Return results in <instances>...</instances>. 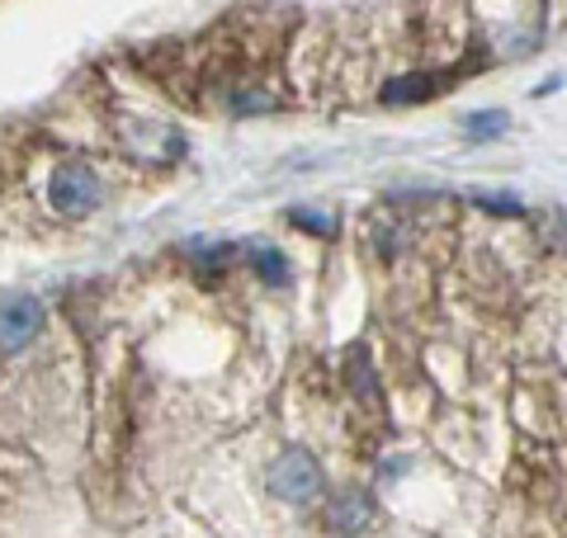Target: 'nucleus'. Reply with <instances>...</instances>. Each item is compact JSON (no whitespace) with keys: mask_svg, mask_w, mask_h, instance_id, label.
<instances>
[{"mask_svg":"<svg viewBox=\"0 0 567 538\" xmlns=\"http://www.w3.org/2000/svg\"><path fill=\"white\" fill-rule=\"evenodd\" d=\"M464 128H468L473 142H492V137H502L511 128V114L506 110H483V114H473Z\"/></svg>","mask_w":567,"mask_h":538,"instance_id":"423d86ee","label":"nucleus"},{"mask_svg":"<svg viewBox=\"0 0 567 538\" xmlns=\"http://www.w3.org/2000/svg\"><path fill=\"white\" fill-rule=\"evenodd\" d=\"M48 204L62 218H85L100 204V175L91 166H58L48 179Z\"/></svg>","mask_w":567,"mask_h":538,"instance_id":"f03ea898","label":"nucleus"},{"mask_svg":"<svg viewBox=\"0 0 567 538\" xmlns=\"http://www.w3.org/2000/svg\"><path fill=\"white\" fill-rule=\"evenodd\" d=\"M431 95H435V76H431V71H406V76L383 81V90H379L383 104H421Z\"/></svg>","mask_w":567,"mask_h":538,"instance_id":"20e7f679","label":"nucleus"},{"mask_svg":"<svg viewBox=\"0 0 567 538\" xmlns=\"http://www.w3.org/2000/svg\"><path fill=\"white\" fill-rule=\"evenodd\" d=\"M473 204H483V208H492V213H525L516 199H492V194H473Z\"/></svg>","mask_w":567,"mask_h":538,"instance_id":"1a4fd4ad","label":"nucleus"},{"mask_svg":"<svg viewBox=\"0 0 567 538\" xmlns=\"http://www.w3.org/2000/svg\"><path fill=\"white\" fill-rule=\"evenodd\" d=\"M369 500L360 492H346L341 500H331V529H341V534H354V529H364L369 525Z\"/></svg>","mask_w":567,"mask_h":538,"instance_id":"39448f33","label":"nucleus"},{"mask_svg":"<svg viewBox=\"0 0 567 538\" xmlns=\"http://www.w3.org/2000/svg\"><path fill=\"white\" fill-rule=\"evenodd\" d=\"M256 275L265 279V283H284V275H289V269H284V256L279 250H256Z\"/></svg>","mask_w":567,"mask_h":538,"instance_id":"0eeeda50","label":"nucleus"},{"mask_svg":"<svg viewBox=\"0 0 567 538\" xmlns=\"http://www.w3.org/2000/svg\"><path fill=\"white\" fill-rule=\"evenodd\" d=\"M289 218L303 227V231H312V237H336V223L327 218V213H308V208H293Z\"/></svg>","mask_w":567,"mask_h":538,"instance_id":"6e6552de","label":"nucleus"},{"mask_svg":"<svg viewBox=\"0 0 567 538\" xmlns=\"http://www.w3.org/2000/svg\"><path fill=\"white\" fill-rule=\"evenodd\" d=\"M270 492L279 500H293V506H303V500L322 492V468H317V458L308 448H284L270 463Z\"/></svg>","mask_w":567,"mask_h":538,"instance_id":"f257e3e1","label":"nucleus"},{"mask_svg":"<svg viewBox=\"0 0 567 538\" xmlns=\"http://www.w3.org/2000/svg\"><path fill=\"white\" fill-rule=\"evenodd\" d=\"M43 327V308L33 298H10V302H0V350L14 354V350H24L33 335H39Z\"/></svg>","mask_w":567,"mask_h":538,"instance_id":"7ed1b4c3","label":"nucleus"}]
</instances>
